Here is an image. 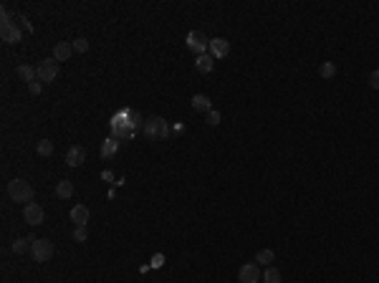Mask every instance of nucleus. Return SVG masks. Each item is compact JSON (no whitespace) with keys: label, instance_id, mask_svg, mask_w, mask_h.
<instances>
[{"label":"nucleus","instance_id":"obj_25","mask_svg":"<svg viewBox=\"0 0 379 283\" xmlns=\"http://www.w3.org/2000/svg\"><path fill=\"white\" fill-rule=\"evenodd\" d=\"M15 23H18L20 28H23L26 33H31V31H33V26H31V20H28L26 15H15Z\"/></svg>","mask_w":379,"mask_h":283},{"label":"nucleus","instance_id":"obj_3","mask_svg":"<svg viewBox=\"0 0 379 283\" xmlns=\"http://www.w3.org/2000/svg\"><path fill=\"white\" fill-rule=\"evenodd\" d=\"M31 255L36 258V263H46V260L53 258V243L46 241V238H36L31 245Z\"/></svg>","mask_w":379,"mask_h":283},{"label":"nucleus","instance_id":"obj_9","mask_svg":"<svg viewBox=\"0 0 379 283\" xmlns=\"http://www.w3.org/2000/svg\"><path fill=\"white\" fill-rule=\"evenodd\" d=\"M263 281V273L258 271V263H245L240 268V283H258Z\"/></svg>","mask_w":379,"mask_h":283},{"label":"nucleus","instance_id":"obj_27","mask_svg":"<svg viewBox=\"0 0 379 283\" xmlns=\"http://www.w3.org/2000/svg\"><path fill=\"white\" fill-rule=\"evenodd\" d=\"M149 263H152V268H162V266H165V255H162V253L152 255V260H149Z\"/></svg>","mask_w":379,"mask_h":283},{"label":"nucleus","instance_id":"obj_21","mask_svg":"<svg viewBox=\"0 0 379 283\" xmlns=\"http://www.w3.org/2000/svg\"><path fill=\"white\" fill-rule=\"evenodd\" d=\"M263 283H281V273H278V268H273V266L265 268V273H263Z\"/></svg>","mask_w":379,"mask_h":283},{"label":"nucleus","instance_id":"obj_24","mask_svg":"<svg viewBox=\"0 0 379 283\" xmlns=\"http://www.w3.org/2000/svg\"><path fill=\"white\" fill-rule=\"evenodd\" d=\"M74 51L76 53H86L88 51V38H76L74 40Z\"/></svg>","mask_w":379,"mask_h":283},{"label":"nucleus","instance_id":"obj_14","mask_svg":"<svg viewBox=\"0 0 379 283\" xmlns=\"http://www.w3.org/2000/svg\"><path fill=\"white\" fill-rule=\"evenodd\" d=\"M71 220L76 225H86L88 223V207L86 205H74L71 207Z\"/></svg>","mask_w":379,"mask_h":283},{"label":"nucleus","instance_id":"obj_23","mask_svg":"<svg viewBox=\"0 0 379 283\" xmlns=\"http://www.w3.org/2000/svg\"><path fill=\"white\" fill-rule=\"evenodd\" d=\"M74 241H76V243H86V241H88V230H86V225H76V230H74Z\"/></svg>","mask_w":379,"mask_h":283},{"label":"nucleus","instance_id":"obj_8","mask_svg":"<svg viewBox=\"0 0 379 283\" xmlns=\"http://www.w3.org/2000/svg\"><path fill=\"white\" fill-rule=\"evenodd\" d=\"M0 38H3L5 43H18L20 38H23V28H20L18 23H8V26H0Z\"/></svg>","mask_w":379,"mask_h":283},{"label":"nucleus","instance_id":"obj_6","mask_svg":"<svg viewBox=\"0 0 379 283\" xmlns=\"http://www.w3.org/2000/svg\"><path fill=\"white\" fill-rule=\"evenodd\" d=\"M23 220L28 225H41L43 220H46V212H43V207L38 202H28L26 210H23Z\"/></svg>","mask_w":379,"mask_h":283},{"label":"nucleus","instance_id":"obj_20","mask_svg":"<svg viewBox=\"0 0 379 283\" xmlns=\"http://www.w3.org/2000/svg\"><path fill=\"white\" fill-rule=\"evenodd\" d=\"M36 152L41 157H48V155H53V142L51 139H41L38 142V147H36Z\"/></svg>","mask_w":379,"mask_h":283},{"label":"nucleus","instance_id":"obj_11","mask_svg":"<svg viewBox=\"0 0 379 283\" xmlns=\"http://www.w3.org/2000/svg\"><path fill=\"white\" fill-rule=\"evenodd\" d=\"M71 53H74V43H69V40H58L56 43V48H53V58L56 61H69Z\"/></svg>","mask_w":379,"mask_h":283},{"label":"nucleus","instance_id":"obj_5","mask_svg":"<svg viewBox=\"0 0 379 283\" xmlns=\"http://www.w3.org/2000/svg\"><path fill=\"white\" fill-rule=\"evenodd\" d=\"M208 46H210V38H208L203 31H190V33H187V48L195 51L197 56H203V53L208 51Z\"/></svg>","mask_w":379,"mask_h":283},{"label":"nucleus","instance_id":"obj_15","mask_svg":"<svg viewBox=\"0 0 379 283\" xmlns=\"http://www.w3.org/2000/svg\"><path fill=\"white\" fill-rule=\"evenodd\" d=\"M74 195V182L71 180H61L58 185H56V198L58 200H69Z\"/></svg>","mask_w":379,"mask_h":283},{"label":"nucleus","instance_id":"obj_10","mask_svg":"<svg viewBox=\"0 0 379 283\" xmlns=\"http://www.w3.org/2000/svg\"><path fill=\"white\" fill-rule=\"evenodd\" d=\"M84 162H86V149L84 147H69V152H66V164L81 167Z\"/></svg>","mask_w":379,"mask_h":283},{"label":"nucleus","instance_id":"obj_16","mask_svg":"<svg viewBox=\"0 0 379 283\" xmlns=\"http://www.w3.org/2000/svg\"><path fill=\"white\" fill-rule=\"evenodd\" d=\"M36 238H18V241L10 245L15 255H23V253H31V245H33Z\"/></svg>","mask_w":379,"mask_h":283},{"label":"nucleus","instance_id":"obj_2","mask_svg":"<svg viewBox=\"0 0 379 283\" xmlns=\"http://www.w3.org/2000/svg\"><path fill=\"white\" fill-rule=\"evenodd\" d=\"M8 195H10L13 202H26V205L33 202V187L26 180H20V177L8 182Z\"/></svg>","mask_w":379,"mask_h":283},{"label":"nucleus","instance_id":"obj_30","mask_svg":"<svg viewBox=\"0 0 379 283\" xmlns=\"http://www.w3.org/2000/svg\"><path fill=\"white\" fill-rule=\"evenodd\" d=\"M369 86H372V89H379V69L369 74Z\"/></svg>","mask_w":379,"mask_h":283},{"label":"nucleus","instance_id":"obj_13","mask_svg":"<svg viewBox=\"0 0 379 283\" xmlns=\"http://www.w3.org/2000/svg\"><path fill=\"white\" fill-rule=\"evenodd\" d=\"M212 66H215V58H212L210 53H203V56L195 58V69H197L200 74H210Z\"/></svg>","mask_w":379,"mask_h":283},{"label":"nucleus","instance_id":"obj_1","mask_svg":"<svg viewBox=\"0 0 379 283\" xmlns=\"http://www.w3.org/2000/svg\"><path fill=\"white\" fill-rule=\"evenodd\" d=\"M144 137L149 142H165L169 137V126L162 117H152L144 121Z\"/></svg>","mask_w":379,"mask_h":283},{"label":"nucleus","instance_id":"obj_7","mask_svg":"<svg viewBox=\"0 0 379 283\" xmlns=\"http://www.w3.org/2000/svg\"><path fill=\"white\" fill-rule=\"evenodd\" d=\"M208 51H210V56H212L215 61H217V58H225V56L230 53V40H225V38H210Z\"/></svg>","mask_w":379,"mask_h":283},{"label":"nucleus","instance_id":"obj_4","mask_svg":"<svg viewBox=\"0 0 379 283\" xmlns=\"http://www.w3.org/2000/svg\"><path fill=\"white\" fill-rule=\"evenodd\" d=\"M58 76V61L56 58H46L38 63V81L41 83H51Z\"/></svg>","mask_w":379,"mask_h":283},{"label":"nucleus","instance_id":"obj_26","mask_svg":"<svg viewBox=\"0 0 379 283\" xmlns=\"http://www.w3.org/2000/svg\"><path fill=\"white\" fill-rule=\"evenodd\" d=\"M13 23V15L8 13V8H0V26H8Z\"/></svg>","mask_w":379,"mask_h":283},{"label":"nucleus","instance_id":"obj_17","mask_svg":"<svg viewBox=\"0 0 379 283\" xmlns=\"http://www.w3.org/2000/svg\"><path fill=\"white\" fill-rule=\"evenodd\" d=\"M273 260H276V253H273V250H268V248L258 250V255H255V263H258V266H271Z\"/></svg>","mask_w":379,"mask_h":283},{"label":"nucleus","instance_id":"obj_29","mask_svg":"<svg viewBox=\"0 0 379 283\" xmlns=\"http://www.w3.org/2000/svg\"><path fill=\"white\" fill-rule=\"evenodd\" d=\"M208 124L210 126H217L220 124V112H215V109H212V112H208Z\"/></svg>","mask_w":379,"mask_h":283},{"label":"nucleus","instance_id":"obj_28","mask_svg":"<svg viewBox=\"0 0 379 283\" xmlns=\"http://www.w3.org/2000/svg\"><path fill=\"white\" fill-rule=\"evenodd\" d=\"M28 91H31L33 96H38V94L43 91V83H41V81H31V83H28Z\"/></svg>","mask_w":379,"mask_h":283},{"label":"nucleus","instance_id":"obj_18","mask_svg":"<svg viewBox=\"0 0 379 283\" xmlns=\"http://www.w3.org/2000/svg\"><path fill=\"white\" fill-rule=\"evenodd\" d=\"M18 76L23 79V81H36V76H38V69H33V66H28V63H23V66H18Z\"/></svg>","mask_w":379,"mask_h":283},{"label":"nucleus","instance_id":"obj_22","mask_svg":"<svg viewBox=\"0 0 379 283\" xmlns=\"http://www.w3.org/2000/svg\"><path fill=\"white\" fill-rule=\"evenodd\" d=\"M119 149V139H106V144L101 147V157H111Z\"/></svg>","mask_w":379,"mask_h":283},{"label":"nucleus","instance_id":"obj_12","mask_svg":"<svg viewBox=\"0 0 379 283\" xmlns=\"http://www.w3.org/2000/svg\"><path fill=\"white\" fill-rule=\"evenodd\" d=\"M192 109H195V112H203V114L212 112V101H210V96H205V94H195V96H192Z\"/></svg>","mask_w":379,"mask_h":283},{"label":"nucleus","instance_id":"obj_19","mask_svg":"<svg viewBox=\"0 0 379 283\" xmlns=\"http://www.w3.org/2000/svg\"><path fill=\"white\" fill-rule=\"evenodd\" d=\"M319 76L321 79H334V76H337V63H334V61H324L319 66Z\"/></svg>","mask_w":379,"mask_h":283}]
</instances>
